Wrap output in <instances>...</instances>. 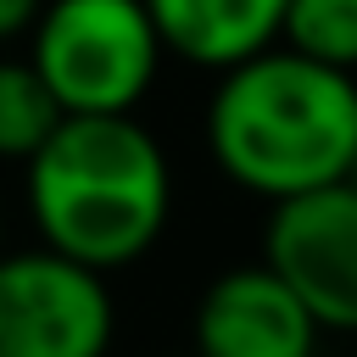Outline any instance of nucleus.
I'll list each match as a JSON object with an SVG mask.
<instances>
[{"instance_id": "obj_7", "label": "nucleus", "mask_w": 357, "mask_h": 357, "mask_svg": "<svg viewBox=\"0 0 357 357\" xmlns=\"http://www.w3.org/2000/svg\"><path fill=\"white\" fill-rule=\"evenodd\" d=\"M167 56L223 73L268 45H279L284 0H145Z\"/></svg>"}, {"instance_id": "obj_12", "label": "nucleus", "mask_w": 357, "mask_h": 357, "mask_svg": "<svg viewBox=\"0 0 357 357\" xmlns=\"http://www.w3.org/2000/svg\"><path fill=\"white\" fill-rule=\"evenodd\" d=\"M346 178H351V184H357V162H351V173H346Z\"/></svg>"}, {"instance_id": "obj_8", "label": "nucleus", "mask_w": 357, "mask_h": 357, "mask_svg": "<svg viewBox=\"0 0 357 357\" xmlns=\"http://www.w3.org/2000/svg\"><path fill=\"white\" fill-rule=\"evenodd\" d=\"M67 112L45 89L28 56H0V162H28Z\"/></svg>"}, {"instance_id": "obj_13", "label": "nucleus", "mask_w": 357, "mask_h": 357, "mask_svg": "<svg viewBox=\"0 0 357 357\" xmlns=\"http://www.w3.org/2000/svg\"><path fill=\"white\" fill-rule=\"evenodd\" d=\"M184 357H195V351H184Z\"/></svg>"}, {"instance_id": "obj_5", "label": "nucleus", "mask_w": 357, "mask_h": 357, "mask_svg": "<svg viewBox=\"0 0 357 357\" xmlns=\"http://www.w3.org/2000/svg\"><path fill=\"white\" fill-rule=\"evenodd\" d=\"M262 262L296 290L318 329L357 335V184L335 178L268 201Z\"/></svg>"}, {"instance_id": "obj_1", "label": "nucleus", "mask_w": 357, "mask_h": 357, "mask_svg": "<svg viewBox=\"0 0 357 357\" xmlns=\"http://www.w3.org/2000/svg\"><path fill=\"white\" fill-rule=\"evenodd\" d=\"M201 128L218 173L257 201L335 184L357 162V73L268 45L218 73Z\"/></svg>"}, {"instance_id": "obj_11", "label": "nucleus", "mask_w": 357, "mask_h": 357, "mask_svg": "<svg viewBox=\"0 0 357 357\" xmlns=\"http://www.w3.org/2000/svg\"><path fill=\"white\" fill-rule=\"evenodd\" d=\"M0 251H6V218H0Z\"/></svg>"}, {"instance_id": "obj_3", "label": "nucleus", "mask_w": 357, "mask_h": 357, "mask_svg": "<svg viewBox=\"0 0 357 357\" xmlns=\"http://www.w3.org/2000/svg\"><path fill=\"white\" fill-rule=\"evenodd\" d=\"M28 61L67 117L139 112L167 61L145 0H45Z\"/></svg>"}, {"instance_id": "obj_2", "label": "nucleus", "mask_w": 357, "mask_h": 357, "mask_svg": "<svg viewBox=\"0 0 357 357\" xmlns=\"http://www.w3.org/2000/svg\"><path fill=\"white\" fill-rule=\"evenodd\" d=\"M22 195L39 245L117 273L162 240L173 218V167L134 112L61 117L22 162Z\"/></svg>"}, {"instance_id": "obj_4", "label": "nucleus", "mask_w": 357, "mask_h": 357, "mask_svg": "<svg viewBox=\"0 0 357 357\" xmlns=\"http://www.w3.org/2000/svg\"><path fill=\"white\" fill-rule=\"evenodd\" d=\"M117 301L106 273L50 251H0V357H106Z\"/></svg>"}, {"instance_id": "obj_10", "label": "nucleus", "mask_w": 357, "mask_h": 357, "mask_svg": "<svg viewBox=\"0 0 357 357\" xmlns=\"http://www.w3.org/2000/svg\"><path fill=\"white\" fill-rule=\"evenodd\" d=\"M39 6H45V0H0V45L28 39V28H33Z\"/></svg>"}, {"instance_id": "obj_6", "label": "nucleus", "mask_w": 357, "mask_h": 357, "mask_svg": "<svg viewBox=\"0 0 357 357\" xmlns=\"http://www.w3.org/2000/svg\"><path fill=\"white\" fill-rule=\"evenodd\" d=\"M195 357H318V324L296 290L257 257L223 268L190 318Z\"/></svg>"}, {"instance_id": "obj_9", "label": "nucleus", "mask_w": 357, "mask_h": 357, "mask_svg": "<svg viewBox=\"0 0 357 357\" xmlns=\"http://www.w3.org/2000/svg\"><path fill=\"white\" fill-rule=\"evenodd\" d=\"M279 45L324 67L357 73V0H284Z\"/></svg>"}]
</instances>
